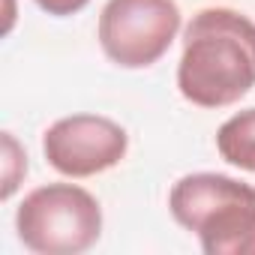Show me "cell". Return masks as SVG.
<instances>
[{
	"mask_svg": "<svg viewBox=\"0 0 255 255\" xmlns=\"http://www.w3.org/2000/svg\"><path fill=\"white\" fill-rule=\"evenodd\" d=\"M177 87L198 108H225L255 87V21L228 6L192 15L183 30Z\"/></svg>",
	"mask_w": 255,
	"mask_h": 255,
	"instance_id": "cell-1",
	"label": "cell"
},
{
	"mask_svg": "<svg viewBox=\"0 0 255 255\" xmlns=\"http://www.w3.org/2000/svg\"><path fill=\"white\" fill-rule=\"evenodd\" d=\"M15 231L36 255H78L99 240L102 207L75 183L36 186L15 213Z\"/></svg>",
	"mask_w": 255,
	"mask_h": 255,
	"instance_id": "cell-2",
	"label": "cell"
},
{
	"mask_svg": "<svg viewBox=\"0 0 255 255\" xmlns=\"http://www.w3.org/2000/svg\"><path fill=\"white\" fill-rule=\"evenodd\" d=\"M180 6L174 0H108L99 12V45L123 69L153 66L177 39Z\"/></svg>",
	"mask_w": 255,
	"mask_h": 255,
	"instance_id": "cell-3",
	"label": "cell"
},
{
	"mask_svg": "<svg viewBox=\"0 0 255 255\" xmlns=\"http://www.w3.org/2000/svg\"><path fill=\"white\" fill-rule=\"evenodd\" d=\"M126 150L129 135L120 123L99 114H69L51 123L42 135L48 165L66 177H93L114 168Z\"/></svg>",
	"mask_w": 255,
	"mask_h": 255,
	"instance_id": "cell-4",
	"label": "cell"
},
{
	"mask_svg": "<svg viewBox=\"0 0 255 255\" xmlns=\"http://www.w3.org/2000/svg\"><path fill=\"white\" fill-rule=\"evenodd\" d=\"M195 237L207 255H255V189L210 213Z\"/></svg>",
	"mask_w": 255,
	"mask_h": 255,
	"instance_id": "cell-5",
	"label": "cell"
},
{
	"mask_svg": "<svg viewBox=\"0 0 255 255\" xmlns=\"http://www.w3.org/2000/svg\"><path fill=\"white\" fill-rule=\"evenodd\" d=\"M216 150L228 165L255 171V108L237 111L234 117H228L219 126Z\"/></svg>",
	"mask_w": 255,
	"mask_h": 255,
	"instance_id": "cell-6",
	"label": "cell"
},
{
	"mask_svg": "<svg viewBox=\"0 0 255 255\" xmlns=\"http://www.w3.org/2000/svg\"><path fill=\"white\" fill-rule=\"evenodd\" d=\"M27 174V153L24 147L15 141L12 132H3V201L12 198V192L18 189V183Z\"/></svg>",
	"mask_w": 255,
	"mask_h": 255,
	"instance_id": "cell-7",
	"label": "cell"
},
{
	"mask_svg": "<svg viewBox=\"0 0 255 255\" xmlns=\"http://www.w3.org/2000/svg\"><path fill=\"white\" fill-rule=\"evenodd\" d=\"M90 3V0H36V6L54 18H66V15H75L81 12L84 6Z\"/></svg>",
	"mask_w": 255,
	"mask_h": 255,
	"instance_id": "cell-8",
	"label": "cell"
}]
</instances>
